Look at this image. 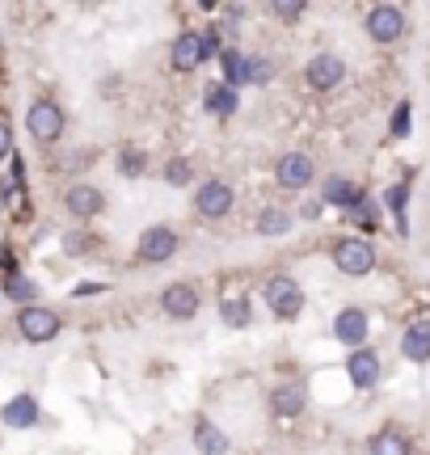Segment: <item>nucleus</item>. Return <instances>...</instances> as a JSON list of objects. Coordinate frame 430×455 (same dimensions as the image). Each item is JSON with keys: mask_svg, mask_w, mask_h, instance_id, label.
I'll list each match as a JSON object with an SVG mask.
<instances>
[{"mask_svg": "<svg viewBox=\"0 0 430 455\" xmlns=\"http://www.w3.org/2000/svg\"><path fill=\"white\" fill-rule=\"evenodd\" d=\"M262 299H266V308L275 312L279 321H296L299 312H304V291H299V283L296 278H270L262 287Z\"/></svg>", "mask_w": 430, "mask_h": 455, "instance_id": "1", "label": "nucleus"}, {"mask_svg": "<svg viewBox=\"0 0 430 455\" xmlns=\"http://www.w3.org/2000/svg\"><path fill=\"white\" fill-rule=\"evenodd\" d=\"M333 266L350 278H363L376 270V249L367 241H359V236H346V241L333 244Z\"/></svg>", "mask_w": 430, "mask_h": 455, "instance_id": "2", "label": "nucleus"}, {"mask_svg": "<svg viewBox=\"0 0 430 455\" xmlns=\"http://www.w3.org/2000/svg\"><path fill=\"white\" fill-rule=\"evenodd\" d=\"M26 131H30L38 144H55L64 135V110L51 98H38L30 106V114H26Z\"/></svg>", "mask_w": 430, "mask_h": 455, "instance_id": "3", "label": "nucleus"}, {"mask_svg": "<svg viewBox=\"0 0 430 455\" xmlns=\"http://www.w3.org/2000/svg\"><path fill=\"white\" fill-rule=\"evenodd\" d=\"M17 333H21L26 341H34V346H38V341H51L55 333H60V316H55L51 308L26 304V308L17 312Z\"/></svg>", "mask_w": 430, "mask_h": 455, "instance_id": "4", "label": "nucleus"}, {"mask_svg": "<svg viewBox=\"0 0 430 455\" xmlns=\"http://www.w3.org/2000/svg\"><path fill=\"white\" fill-rule=\"evenodd\" d=\"M211 51H215V38L190 30L173 43V68H178V72H195V68H203V60H207Z\"/></svg>", "mask_w": 430, "mask_h": 455, "instance_id": "5", "label": "nucleus"}, {"mask_svg": "<svg viewBox=\"0 0 430 455\" xmlns=\"http://www.w3.org/2000/svg\"><path fill=\"white\" fill-rule=\"evenodd\" d=\"M195 212L203 220H224L232 212V186L228 181H203L195 190Z\"/></svg>", "mask_w": 430, "mask_h": 455, "instance_id": "6", "label": "nucleus"}, {"mask_svg": "<svg viewBox=\"0 0 430 455\" xmlns=\"http://www.w3.org/2000/svg\"><path fill=\"white\" fill-rule=\"evenodd\" d=\"M178 253V232L165 224L148 228L144 236H139V261H148V266H161V261H169Z\"/></svg>", "mask_w": 430, "mask_h": 455, "instance_id": "7", "label": "nucleus"}, {"mask_svg": "<svg viewBox=\"0 0 430 455\" xmlns=\"http://www.w3.org/2000/svg\"><path fill=\"white\" fill-rule=\"evenodd\" d=\"M367 34L376 43H397L401 34H405V13H401L397 4H376L367 13Z\"/></svg>", "mask_w": 430, "mask_h": 455, "instance_id": "8", "label": "nucleus"}, {"mask_svg": "<svg viewBox=\"0 0 430 455\" xmlns=\"http://www.w3.org/2000/svg\"><path fill=\"white\" fill-rule=\"evenodd\" d=\"M161 308H165L173 321H190V316L199 312V291H195V283H169L165 291H161Z\"/></svg>", "mask_w": 430, "mask_h": 455, "instance_id": "9", "label": "nucleus"}, {"mask_svg": "<svg viewBox=\"0 0 430 455\" xmlns=\"http://www.w3.org/2000/svg\"><path fill=\"white\" fill-rule=\"evenodd\" d=\"M313 161L304 156V152H287L279 164H275V181H279L283 190H304L308 181H313Z\"/></svg>", "mask_w": 430, "mask_h": 455, "instance_id": "10", "label": "nucleus"}, {"mask_svg": "<svg viewBox=\"0 0 430 455\" xmlns=\"http://www.w3.org/2000/svg\"><path fill=\"white\" fill-rule=\"evenodd\" d=\"M333 338L350 346V350H363V338H367V312L363 308H342L333 316Z\"/></svg>", "mask_w": 430, "mask_h": 455, "instance_id": "11", "label": "nucleus"}, {"mask_svg": "<svg viewBox=\"0 0 430 455\" xmlns=\"http://www.w3.org/2000/svg\"><path fill=\"white\" fill-rule=\"evenodd\" d=\"M342 76H346V64H342L338 55H313V60H308V84H313V89H321V93L338 89V84H342Z\"/></svg>", "mask_w": 430, "mask_h": 455, "instance_id": "12", "label": "nucleus"}, {"mask_svg": "<svg viewBox=\"0 0 430 455\" xmlns=\"http://www.w3.org/2000/svg\"><path fill=\"white\" fill-rule=\"evenodd\" d=\"M346 371H350V384L354 388H363L371 392L376 384H380V358H376V350H354V355L346 358Z\"/></svg>", "mask_w": 430, "mask_h": 455, "instance_id": "13", "label": "nucleus"}, {"mask_svg": "<svg viewBox=\"0 0 430 455\" xmlns=\"http://www.w3.org/2000/svg\"><path fill=\"white\" fill-rule=\"evenodd\" d=\"M64 207L76 220H93V215H101V207H106V195H101L98 186H72L64 195Z\"/></svg>", "mask_w": 430, "mask_h": 455, "instance_id": "14", "label": "nucleus"}, {"mask_svg": "<svg viewBox=\"0 0 430 455\" xmlns=\"http://www.w3.org/2000/svg\"><path fill=\"white\" fill-rule=\"evenodd\" d=\"M190 439H195L199 455H228V435H224L211 418H195V426H190Z\"/></svg>", "mask_w": 430, "mask_h": 455, "instance_id": "15", "label": "nucleus"}, {"mask_svg": "<svg viewBox=\"0 0 430 455\" xmlns=\"http://www.w3.org/2000/svg\"><path fill=\"white\" fill-rule=\"evenodd\" d=\"M0 418H4V426H13V430H26V426L38 422V401H34L30 392H21V396H13L9 405L0 409Z\"/></svg>", "mask_w": 430, "mask_h": 455, "instance_id": "16", "label": "nucleus"}, {"mask_svg": "<svg viewBox=\"0 0 430 455\" xmlns=\"http://www.w3.org/2000/svg\"><path fill=\"white\" fill-rule=\"evenodd\" d=\"M401 355L410 358V363H430V321H418V325L405 329Z\"/></svg>", "mask_w": 430, "mask_h": 455, "instance_id": "17", "label": "nucleus"}, {"mask_svg": "<svg viewBox=\"0 0 430 455\" xmlns=\"http://www.w3.org/2000/svg\"><path fill=\"white\" fill-rule=\"evenodd\" d=\"M270 409H275L279 418H299V413H304V388H296V384L275 388L270 392Z\"/></svg>", "mask_w": 430, "mask_h": 455, "instance_id": "18", "label": "nucleus"}, {"mask_svg": "<svg viewBox=\"0 0 430 455\" xmlns=\"http://www.w3.org/2000/svg\"><path fill=\"white\" fill-rule=\"evenodd\" d=\"M219 64H224V84H228V89H241V84H249V64H253V60H245L241 51L224 47V51H219Z\"/></svg>", "mask_w": 430, "mask_h": 455, "instance_id": "19", "label": "nucleus"}, {"mask_svg": "<svg viewBox=\"0 0 430 455\" xmlns=\"http://www.w3.org/2000/svg\"><path fill=\"white\" fill-rule=\"evenodd\" d=\"M359 186L354 181H346V178H330L325 181V203L330 207H342V212H354V203H359Z\"/></svg>", "mask_w": 430, "mask_h": 455, "instance_id": "20", "label": "nucleus"}, {"mask_svg": "<svg viewBox=\"0 0 430 455\" xmlns=\"http://www.w3.org/2000/svg\"><path fill=\"white\" fill-rule=\"evenodd\" d=\"M371 455H410V439L401 435L397 426H384L380 435L371 439Z\"/></svg>", "mask_w": 430, "mask_h": 455, "instance_id": "21", "label": "nucleus"}, {"mask_svg": "<svg viewBox=\"0 0 430 455\" xmlns=\"http://www.w3.org/2000/svg\"><path fill=\"white\" fill-rule=\"evenodd\" d=\"M236 106H241V98H236V89H228L224 81L207 89V110L211 114H236Z\"/></svg>", "mask_w": 430, "mask_h": 455, "instance_id": "22", "label": "nucleus"}, {"mask_svg": "<svg viewBox=\"0 0 430 455\" xmlns=\"http://www.w3.org/2000/svg\"><path fill=\"white\" fill-rule=\"evenodd\" d=\"M287 228H291V215H287V212H275V207H266V212L258 215V232H262V236H283Z\"/></svg>", "mask_w": 430, "mask_h": 455, "instance_id": "23", "label": "nucleus"}, {"mask_svg": "<svg viewBox=\"0 0 430 455\" xmlns=\"http://www.w3.org/2000/svg\"><path fill=\"white\" fill-rule=\"evenodd\" d=\"M144 164H148V156H144L139 148H123V152H118V173H123V178H139Z\"/></svg>", "mask_w": 430, "mask_h": 455, "instance_id": "24", "label": "nucleus"}, {"mask_svg": "<svg viewBox=\"0 0 430 455\" xmlns=\"http://www.w3.org/2000/svg\"><path fill=\"white\" fill-rule=\"evenodd\" d=\"M405 198H410V186H405V181H397V186H388V190H384V207L397 215L401 224H405Z\"/></svg>", "mask_w": 430, "mask_h": 455, "instance_id": "25", "label": "nucleus"}, {"mask_svg": "<svg viewBox=\"0 0 430 455\" xmlns=\"http://www.w3.org/2000/svg\"><path fill=\"white\" fill-rule=\"evenodd\" d=\"M190 178H195V164L186 161V156H178V161L165 164V181H169V186H186Z\"/></svg>", "mask_w": 430, "mask_h": 455, "instance_id": "26", "label": "nucleus"}, {"mask_svg": "<svg viewBox=\"0 0 430 455\" xmlns=\"http://www.w3.org/2000/svg\"><path fill=\"white\" fill-rule=\"evenodd\" d=\"M219 312H224V321H228V325H245V321H249V304H245V299H224V304H219Z\"/></svg>", "mask_w": 430, "mask_h": 455, "instance_id": "27", "label": "nucleus"}, {"mask_svg": "<svg viewBox=\"0 0 430 455\" xmlns=\"http://www.w3.org/2000/svg\"><path fill=\"white\" fill-rule=\"evenodd\" d=\"M410 101H401L397 110H393V123H388V127H393V135H397V140H405V135H410Z\"/></svg>", "mask_w": 430, "mask_h": 455, "instance_id": "28", "label": "nucleus"}, {"mask_svg": "<svg viewBox=\"0 0 430 455\" xmlns=\"http://www.w3.org/2000/svg\"><path fill=\"white\" fill-rule=\"evenodd\" d=\"M270 13L275 17H283V21H299V13H304V4H270Z\"/></svg>", "mask_w": 430, "mask_h": 455, "instance_id": "29", "label": "nucleus"}, {"mask_svg": "<svg viewBox=\"0 0 430 455\" xmlns=\"http://www.w3.org/2000/svg\"><path fill=\"white\" fill-rule=\"evenodd\" d=\"M9 295H13V299H34V287L30 283H21V278H9Z\"/></svg>", "mask_w": 430, "mask_h": 455, "instance_id": "30", "label": "nucleus"}, {"mask_svg": "<svg viewBox=\"0 0 430 455\" xmlns=\"http://www.w3.org/2000/svg\"><path fill=\"white\" fill-rule=\"evenodd\" d=\"M13 152V131H9V123L0 118V156H9Z\"/></svg>", "mask_w": 430, "mask_h": 455, "instance_id": "31", "label": "nucleus"}]
</instances>
